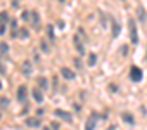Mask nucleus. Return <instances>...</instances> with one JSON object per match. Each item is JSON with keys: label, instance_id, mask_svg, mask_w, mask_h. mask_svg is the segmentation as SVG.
Returning a JSON list of instances; mask_svg holds the SVG:
<instances>
[{"label": "nucleus", "instance_id": "obj_9", "mask_svg": "<svg viewBox=\"0 0 147 130\" xmlns=\"http://www.w3.org/2000/svg\"><path fill=\"white\" fill-rule=\"evenodd\" d=\"M26 127H31V128H35V127H40V118H26Z\"/></svg>", "mask_w": 147, "mask_h": 130}, {"label": "nucleus", "instance_id": "obj_1", "mask_svg": "<svg viewBox=\"0 0 147 130\" xmlns=\"http://www.w3.org/2000/svg\"><path fill=\"white\" fill-rule=\"evenodd\" d=\"M128 30H130V38H131V43H138L137 28H135V21H133V19H128Z\"/></svg>", "mask_w": 147, "mask_h": 130}, {"label": "nucleus", "instance_id": "obj_20", "mask_svg": "<svg viewBox=\"0 0 147 130\" xmlns=\"http://www.w3.org/2000/svg\"><path fill=\"white\" fill-rule=\"evenodd\" d=\"M7 50H9V45H7V43H4V42H2V43H0V54H5V52H7Z\"/></svg>", "mask_w": 147, "mask_h": 130}, {"label": "nucleus", "instance_id": "obj_8", "mask_svg": "<svg viewBox=\"0 0 147 130\" xmlns=\"http://www.w3.org/2000/svg\"><path fill=\"white\" fill-rule=\"evenodd\" d=\"M30 18H31L33 26H35V28H38V24H40V14H38L36 11H33V12H30Z\"/></svg>", "mask_w": 147, "mask_h": 130}, {"label": "nucleus", "instance_id": "obj_18", "mask_svg": "<svg viewBox=\"0 0 147 130\" xmlns=\"http://www.w3.org/2000/svg\"><path fill=\"white\" fill-rule=\"evenodd\" d=\"M7 12H0V24H5L7 23Z\"/></svg>", "mask_w": 147, "mask_h": 130}, {"label": "nucleus", "instance_id": "obj_36", "mask_svg": "<svg viewBox=\"0 0 147 130\" xmlns=\"http://www.w3.org/2000/svg\"><path fill=\"white\" fill-rule=\"evenodd\" d=\"M0 89H2V83H0Z\"/></svg>", "mask_w": 147, "mask_h": 130}, {"label": "nucleus", "instance_id": "obj_4", "mask_svg": "<svg viewBox=\"0 0 147 130\" xmlns=\"http://www.w3.org/2000/svg\"><path fill=\"white\" fill-rule=\"evenodd\" d=\"M61 77H62L64 80H75V78H76L75 71L69 70V68H66V66H62V68H61Z\"/></svg>", "mask_w": 147, "mask_h": 130}, {"label": "nucleus", "instance_id": "obj_2", "mask_svg": "<svg viewBox=\"0 0 147 130\" xmlns=\"http://www.w3.org/2000/svg\"><path fill=\"white\" fill-rule=\"evenodd\" d=\"M130 78H131V82H140L142 80V70L137 66H131L130 68Z\"/></svg>", "mask_w": 147, "mask_h": 130}, {"label": "nucleus", "instance_id": "obj_10", "mask_svg": "<svg viewBox=\"0 0 147 130\" xmlns=\"http://www.w3.org/2000/svg\"><path fill=\"white\" fill-rule=\"evenodd\" d=\"M31 71H33L31 62H30V61H24V62H23V73H24L26 77H30V75H31Z\"/></svg>", "mask_w": 147, "mask_h": 130}, {"label": "nucleus", "instance_id": "obj_25", "mask_svg": "<svg viewBox=\"0 0 147 130\" xmlns=\"http://www.w3.org/2000/svg\"><path fill=\"white\" fill-rule=\"evenodd\" d=\"M50 130H59V123L57 121H52L50 123Z\"/></svg>", "mask_w": 147, "mask_h": 130}, {"label": "nucleus", "instance_id": "obj_5", "mask_svg": "<svg viewBox=\"0 0 147 130\" xmlns=\"http://www.w3.org/2000/svg\"><path fill=\"white\" fill-rule=\"evenodd\" d=\"M16 97H18V101H19V102H26L28 92H26V87H24V85L18 87V94H16Z\"/></svg>", "mask_w": 147, "mask_h": 130}, {"label": "nucleus", "instance_id": "obj_15", "mask_svg": "<svg viewBox=\"0 0 147 130\" xmlns=\"http://www.w3.org/2000/svg\"><path fill=\"white\" fill-rule=\"evenodd\" d=\"M137 14H138V21H140V23H144V21L147 19V16H145V11H144L142 7H138V9H137Z\"/></svg>", "mask_w": 147, "mask_h": 130}, {"label": "nucleus", "instance_id": "obj_23", "mask_svg": "<svg viewBox=\"0 0 147 130\" xmlns=\"http://www.w3.org/2000/svg\"><path fill=\"white\" fill-rule=\"evenodd\" d=\"M21 18H23V21H30V12H28V11H24V12L21 14Z\"/></svg>", "mask_w": 147, "mask_h": 130}, {"label": "nucleus", "instance_id": "obj_32", "mask_svg": "<svg viewBox=\"0 0 147 130\" xmlns=\"http://www.w3.org/2000/svg\"><path fill=\"white\" fill-rule=\"evenodd\" d=\"M75 66H76V68H82V62H80L78 59H75Z\"/></svg>", "mask_w": 147, "mask_h": 130}, {"label": "nucleus", "instance_id": "obj_3", "mask_svg": "<svg viewBox=\"0 0 147 130\" xmlns=\"http://www.w3.org/2000/svg\"><path fill=\"white\" fill-rule=\"evenodd\" d=\"M54 116H59L61 120H64V121H67V123L73 121L71 113H67V111H64V109H55V111H54Z\"/></svg>", "mask_w": 147, "mask_h": 130}, {"label": "nucleus", "instance_id": "obj_34", "mask_svg": "<svg viewBox=\"0 0 147 130\" xmlns=\"http://www.w3.org/2000/svg\"><path fill=\"white\" fill-rule=\"evenodd\" d=\"M107 130H116V127H114V125H111V127H109Z\"/></svg>", "mask_w": 147, "mask_h": 130}, {"label": "nucleus", "instance_id": "obj_17", "mask_svg": "<svg viewBox=\"0 0 147 130\" xmlns=\"http://www.w3.org/2000/svg\"><path fill=\"white\" fill-rule=\"evenodd\" d=\"M95 62H97V56L95 54H90L88 56V66H94Z\"/></svg>", "mask_w": 147, "mask_h": 130}, {"label": "nucleus", "instance_id": "obj_27", "mask_svg": "<svg viewBox=\"0 0 147 130\" xmlns=\"http://www.w3.org/2000/svg\"><path fill=\"white\" fill-rule=\"evenodd\" d=\"M16 26H18V21H16V19H12V21H11V28H12V30H16Z\"/></svg>", "mask_w": 147, "mask_h": 130}, {"label": "nucleus", "instance_id": "obj_22", "mask_svg": "<svg viewBox=\"0 0 147 130\" xmlns=\"http://www.w3.org/2000/svg\"><path fill=\"white\" fill-rule=\"evenodd\" d=\"M18 35H19L21 38H28V30H19Z\"/></svg>", "mask_w": 147, "mask_h": 130}, {"label": "nucleus", "instance_id": "obj_30", "mask_svg": "<svg viewBox=\"0 0 147 130\" xmlns=\"http://www.w3.org/2000/svg\"><path fill=\"white\" fill-rule=\"evenodd\" d=\"M5 33V24H0V35Z\"/></svg>", "mask_w": 147, "mask_h": 130}, {"label": "nucleus", "instance_id": "obj_11", "mask_svg": "<svg viewBox=\"0 0 147 130\" xmlns=\"http://www.w3.org/2000/svg\"><path fill=\"white\" fill-rule=\"evenodd\" d=\"M75 47H76V50L80 54H85V47H83V43H80V37L78 35H75Z\"/></svg>", "mask_w": 147, "mask_h": 130}, {"label": "nucleus", "instance_id": "obj_26", "mask_svg": "<svg viewBox=\"0 0 147 130\" xmlns=\"http://www.w3.org/2000/svg\"><path fill=\"white\" fill-rule=\"evenodd\" d=\"M43 113H45V111H43V108H38V109H36V116H38V118H40Z\"/></svg>", "mask_w": 147, "mask_h": 130}, {"label": "nucleus", "instance_id": "obj_28", "mask_svg": "<svg viewBox=\"0 0 147 130\" xmlns=\"http://www.w3.org/2000/svg\"><path fill=\"white\" fill-rule=\"evenodd\" d=\"M109 89H111V92H118V87H116L114 83H111V85H109Z\"/></svg>", "mask_w": 147, "mask_h": 130}, {"label": "nucleus", "instance_id": "obj_13", "mask_svg": "<svg viewBox=\"0 0 147 130\" xmlns=\"http://www.w3.org/2000/svg\"><path fill=\"white\" fill-rule=\"evenodd\" d=\"M121 118H123V121H126V123H130V125L135 123V118H133V114H130V113H123Z\"/></svg>", "mask_w": 147, "mask_h": 130}, {"label": "nucleus", "instance_id": "obj_6", "mask_svg": "<svg viewBox=\"0 0 147 130\" xmlns=\"http://www.w3.org/2000/svg\"><path fill=\"white\" fill-rule=\"evenodd\" d=\"M95 123H97V114L92 113L90 118H88L87 123H85V130H95Z\"/></svg>", "mask_w": 147, "mask_h": 130}, {"label": "nucleus", "instance_id": "obj_14", "mask_svg": "<svg viewBox=\"0 0 147 130\" xmlns=\"http://www.w3.org/2000/svg\"><path fill=\"white\" fill-rule=\"evenodd\" d=\"M38 87H42V90H47L49 89V82H47L45 77H40L38 78Z\"/></svg>", "mask_w": 147, "mask_h": 130}, {"label": "nucleus", "instance_id": "obj_29", "mask_svg": "<svg viewBox=\"0 0 147 130\" xmlns=\"http://www.w3.org/2000/svg\"><path fill=\"white\" fill-rule=\"evenodd\" d=\"M11 37H12V38H18L19 35H18V31H16V30H12V31H11Z\"/></svg>", "mask_w": 147, "mask_h": 130}, {"label": "nucleus", "instance_id": "obj_35", "mask_svg": "<svg viewBox=\"0 0 147 130\" xmlns=\"http://www.w3.org/2000/svg\"><path fill=\"white\" fill-rule=\"evenodd\" d=\"M43 130H50V128H43Z\"/></svg>", "mask_w": 147, "mask_h": 130}, {"label": "nucleus", "instance_id": "obj_21", "mask_svg": "<svg viewBox=\"0 0 147 130\" xmlns=\"http://www.w3.org/2000/svg\"><path fill=\"white\" fill-rule=\"evenodd\" d=\"M0 106H2V108H7V106H9V99H7V97H2V99H0Z\"/></svg>", "mask_w": 147, "mask_h": 130}, {"label": "nucleus", "instance_id": "obj_33", "mask_svg": "<svg viewBox=\"0 0 147 130\" xmlns=\"http://www.w3.org/2000/svg\"><path fill=\"white\" fill-rule=\"evenodd\" d=\"M128 52V49H126V45H123V49H121V54H126Z\"/></svg>", "mask_w": 147, "mask_h": 130}, {"label": "nucleus", "instance_id": "obj_12", "mask_svg": "<svg viewBox=\"0 0 147 130\" xmlns=\"http://www.w3.org/2000/svg\"><path fill=\"white\" fill-rule=\"evenodd\" d=\"M31 94H33V99H35L36 102H43V94H42L38 89H33V92H31Z\"/></svg>", "mask_w": 147, "mask_h": 130}, {"label": "nucleus", "instance_id": "obj_19", "mask_svg": "<svg viewBox=\"0 0 147 130\" xmlns=\"http://www.w3.org/2000/svg\"><path fill=\"white\" fill-rule=\"evenodd\" d=\"M40 47H42V52H45V54H49V52H50V49H49L47 42H42V43H40Z\"/></svg>", "mask_w": 147, "mask_h": 130}, {"label": "nucleus", "instance_id": "obj_31", "mask_svg": "<svg viewBox=\"0 0 147 130\" xmlns=\"http://www.w3.org/2000/svg\"><path fill=\"white\" fill-rule=\"evenodd\" d=\"M12 7H19V0H12Z\"/></svg>", "mask_w": 147, "mask_h": 130}, {"label": "nucleus", "instance_id": "obj_24", "mask_svg": "<svg viewBox=\"0 0 147 130\" xmlns=\"http://www.w3.org/2000/svg\"><path fill=\"white\" fill-rule=\"evenodd\" d=\"M5 66H4V62H2V59H0V75H5Z\"/></svg>", "mask_w": 147, "mask_h": 130}, {"label": "nucleus", "instance_id": "obj_7", "mask_svg": "<svg viewBox=\"0 0 147 130\" xmlns=\"http://www.w3.org/2000/svg\"><path fill=\"white\" fill-rule=\"evenodd\" d=\"M111 19V24H113V37L116 38L118 35H119V30H121V26H119V23L114 19V18H109Z\"/></svg>", "mask_w": 147, "mask_h": 130}, {"label": "nucleus", "instance_id": "obj_16", "mask_svg": "<svg viewBox=\"0 0 147 130\" xmlns=\"http://www.w3.org/2000/svg\"><path fill=\"white\" fill-rule=\"evenodd\" d=\"M47 37L50 40H54V26L52 24H47Z\"/></svg>", "mask_w": 147, "mask_h": 130}]
</instances>
